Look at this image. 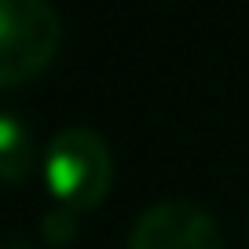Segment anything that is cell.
I'll return each instance as SVG.
<instances>
[{
	"label": "cell",
	"mask_w": 249,
	"mask_h": 249,
	"mask_svg": "<svg viewBox=\"0 0 249 249\" xmlns=\"http://www.w3.org/2000/svg\"><path fill=\"white\" fill-rule=\"evenodd\" d=\"M62 40L48 0H0V92L40 77Z\"/></svg>",
	"instance_id": "cell-2"
},
{
	"label": "cell",
	"mask_w": 249,
	"mask_h": 249,
	"mask_svg": "<svg viewBox=\"0 0 249 249\" xmlns=\"http://www.w3.org/2000/svg\"><path fill=\"white\" fill-rule=\"evenodd\" d=\"M44 183L62 213H88L114 183L110 147L92 128H62L44 150Z\"/></svg>",
	"instance_id": "cell-1"
},
{
	"label": "cell",
	"mask_w": 249,
	"mask_h": 249,
	"mask_svg": "<svg viewBox=\"0 0 249 249\" xmlns=\"http://www.w3.org/2000/svg\"><path fill=\"white\" fill-rule=\"evenodd\" d=\"M128 249H224V238L202 205L161 202L136 220Z\"/></svg>",
	"instance_id": "cell-3"
},
{
	"label": "cell",
	"mask_w": 249,
	"mask_h": 249,
	"mask_svg": "<svg viewBox=\"0 0 249 249\" xmlns=\"http://www.w3.org/2000/svg\"><path fill=\"white\" fill-rule=\"evenodd\" d=\"M37 161L30 124L18 114L0 110V183H22Z\"/></svg>",
	"instance_id": "cell-4"
}]
</instances>
